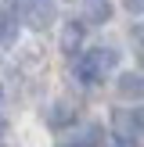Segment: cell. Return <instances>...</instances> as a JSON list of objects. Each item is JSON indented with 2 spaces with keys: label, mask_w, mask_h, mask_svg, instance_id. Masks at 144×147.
I'll list each match as a JSON object with an SVG mask.
<instances>
[{
  "label": "cell",
  "mask_w": 144,
  "mask_h": 147,
  "mask_svg": "<svg viewBox=\"0 0 144 147\" xmlns=\"http://www.w3.org/2000/svg\"><path fill=\"white\" fill-rule=\"evenodd\" d=\"M115 65H119V50H112V47H94V50H86V54L76 61V76L83 79V83H101Z\"/></svg>",
  "instance_id": "1"
},
{
  "label": "cell",
  "mask_w": 144,
  "mask_h": 147,
  "mask_svg": "<svg viewBox=\"0 0 144 147\" xmlns=\"http://www.w3.org/2000/svg\"><path fill=\"white\" fill-rule=\"evenodd\" d=\"M112 133L119 136L122 144H137L144 136V115L133 111V108H119V111H112Z\"/></svg>",
  "instance_id": "2"
},
{
  "label": "cell",
  "mask_w": 144,
  "mask_h": 147,
  "mask_svg": "<svg viewBox=\"0 0 144 147\" xmlns=\"http://www.w3.org/2000/svg\"><path fill=\"white\" fill-rule=\"evenodd\" d=\"M18 18L29 22L33 29H47L58 18V7L54 0H18Z\"/></svg>",
  "instance_id": "3"
},
{
  "label": "cell",
  "mask_w": 144,
  "mask_h": 147,
  "mask_svg": "<svg viewBox=\"0 0 144 147\" xmlns=\"http://www.w3.org/2000/svg\"><path fill=\"white\" fill-rule=\"evenodd\" d=\"M72 122H76V108H72L69 100H54V104L47 108V126L65 129V126H72Z\"/></svg>",
  "instance_id": "4"
},
{
  "label": "cell",
  "mask_w": 144,
  "mask_h": 147,
  "mask_svg": "<svg viewBox=\"0 0 144 147\" xmlns=\"http://www.w3.org/2000/svg\"><path fill=\"white\" fill-rule=\"evenodd\" d=\"M18 25H22L18 11H0V47L18 40Z\"/></svg>",
  "instance_id": "5"
},
{
  "label": "cell",
  "mask_w": 144,
  "mask_h": 147,
  "mask_svg": "<svg viewBox=\"0 0 144 147\" xmlns=\"http://www.w3.org/2000/svg\"><path fill=\"white\" fill-rule=\"evenodd\" d=\"M119 97H126V100L144 97V76H137V72H126V76H119Z\"/></svg>",
  "instance_id": "6"
},
{
  "label": "cell",
  "mask_w": 144,
  "mask_h": 147,
  "mask_svg": "<svg viewBox=\"0 0 144 147\" xmlns=\"http://www.w3.org/2000/svg\"><path fill=\"white\" fill-rule=\"evenodd\" d=\"M79 43H83V25H79V22H69V25L61 29V50L65 54H76Z\"/></svg>",
  "instance_id": "7"
},
{
  "label": "cell",
  "mask_w": 144,
  "mask_h": 147,
  "mask_svg": "<svg viewBox=\"0 0 144 147\" xmlns=\"http://www.w3.org/2000/svg\"><path fill=\"white\" fill-rule=\"evenodd\" d=\"M83 18H86V22H94V25H101V22L112 18V4H108V0H86Z\"/></svg>",
  "instance_id": "8"
},
{
  "label": "cell",
  "mask_w": 144,
  "mask_h": 147,
  "mask_svg": "<svg viewBox=\"0 0 144 147\" xmlns=\"http://www.w3.org/2000/svg\"><path fill=\"white\" fill-rule=\"evenodd\" d=\"M141 61H144V40H141Z\"/></svg>",
  "instance_id": "9"
}]
</instances>
